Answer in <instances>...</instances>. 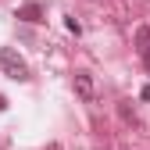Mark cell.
<instances>
[{"label": "cell", "mask_w": 150, "mask_h": 150, "mask_svg": "<svg viewBox=\"0 0 150 150\" xmlns=\"http://www.w3.org/2000/svg\"><path fill=\"white\" fill-rule=\"evenodd\" d=\"M0 68H4V75H11V79H18V82L29 79V64L18 57L11 47H0Z\"/></svg>", "instance_id": "obj_1"}, {"label": "cell", "mask_w": 150, "mask_h": 150, "mask_svg": "<svg viewBox=\"0 0 150 150\" xmlns=\"http://www.w3.org/2000/svg\"><path fill=\"white\" fill-rule=\"evenodd\" d=\"M75 93H79L82 100H93V79H89V71H75Z\"/></svg>", "instance_id": "obj_2"}, {"label": "cell", "mask_w": 150, "mask_h": 150, "mask_svg": "<svg viewBox=\"0 0 150 150\" xmlns=\"http://www.w3.org/2000/svg\"><path fill=\"white\" fill-rule=\"evenodd\" d=\"M14 18H22V22H43V7L40 4H22Z\"/></svg>", "instance_id": "obj_3"}, {"label": "cell", "mask_w": 150, "mask_h": 150, "mask_svg": "<svg viewBox=\"0 0 150 150\" xmlns=\"http://www.w3.org/2000/svg\"><path fill=\"white\" fill-rule=\"evenodd\" d=\"M136 43H139V50H146V47H150V29H146V25L136 32Z\"/></svg>", "instance_id": "obj_4"}, {"label": "cell", "mask_w": 150, "mask_h": 150, "mask_svg": "<svg viewBox=\"0 0 150 150\" xmlns=\"http://www.w3.org/2000/svg\"><path fill=\"white\" fill-rule=\"evenodd\" d=\"M139 54H143V64L150 68V47H146V50H139Z\"/></svg>", "instance_id": "obj_5"}, {"label": "cell", "mask_w": 150, "mask_h": 150, "mask_svg": "<svg viewBox=\"0 0 150 150\" xmlns=\"http://www.w3.org/2000/svg\"><path fill=\"white\" fill-rule=\"evenodd\" d=\"M143 100H150V86H143Z\"/></svg>", "instance_id": "obj_6"}, {"label": "cell", "mask_w": 150, "mask_h": 150, "mask_svg": "<svg viewBox=\"0 0 150 150\" xmlns=\"http://www.w3.org/2000/svg\"><path fill=\"white\" fill-rule=\"evenodd\" d=\"M4 107H7V100H4V97H0V111H4Z\"/></svg>", "instance_id": "obj_7"}]
</instances>
